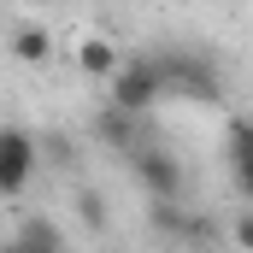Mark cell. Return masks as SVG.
Returning a JSON list of instances; mask_svg holds the SVG:
<instances>
[{
  "instance_id": "cell-10",
  "label": "cell",
  "mask_w": 253,
  "mask_h": 253,
  "mask_svg": "<svg viewBox=\"0 0 253 253\" xmlns=\"http://www.w3.org/2000/svg\"><path fill=\"white\" fill-rule=\"evenodd\" d=\"M230 242H236V248H253V206L242 212V218H236V230H230Z\"/></svg>"
},
{
  "instance_id": "cell-5",
  "label": "cell",
  "mask_w": 253,
  "mask_h": 253,
  "mask_svg": "<svg viewBox=\"0 0 253 253\" xmlns=\"http://www.w3.org/2000/svg\"><path fill=\"white\" fill-rule=\"evenodd\" d=\"M224 165L242 200H253V118H230L224 129Z\"/></svg>"
},
{
  "instance_id": "cell-7",
  "label": "cell",
  "mask_w": 253,
  "mask_h": 253,
  "mask_svg": "<svg viewBox=\"0 0 253 253\" xmlns=\"http://www.w3.org/2000/svg\"><path fill=\"white\" fill-rule=\"evenodd\" d=\"M12 59L30 65V71H42V65L53 59V36H47L42 24H18V30H12Z\"/></svg>"
},
{
  "instance_id": "cell-9",
  "label": "cell",
  "mask_w": 253,
  "mask_h": 253,
  "mask_svg": "<svg viewBox=\"0 0 253 253\" xmlns=\"http://www.w3.org/2000/svg\"><path fill=\"white\" fill-rule=\"evenodd\" d=\"M12 242H18V248H59L65 230H59V224H47V218H24V224L12 230Z\"/></svg>"
},
{
  "instance_id": "cell-8",
  "label": "cell",
  "mask_w": 253,
  "mask_h": 253,
  "mask_svg": "<svg viewBox=\"0 0 253 253\" xmlns=\"http://www.w3.org/2000/svg\"><path fill=\"white\" fill-rule=\"evenodd\" d=\"M77 65H83L88 77H112V71H118V47H112L106 36H83V42H77Z\"/></svg>"
},
{
  "instance_id": "cell-1",
  "label": "cell",
  "mask_w": 253,
  "mask_h": 253,
  "mask_svg": "<svg viewBox=\"0 0 253 253\" xmlns=\"http://www.w3.org/2000/svg\"><path fill=\"white\" fill-rule=\"evenodd\" d=\"M112 83V106H124V112H153L159 100H171L165 94V65H159V53H141V59H118V71L106 77Z\"/></svg>"
},
{
  "instance_id": "cell-6",
  "label": "cell",
  "mask_w": 253,
  "mask_h": 253,
  "mask_svg": "<svg viewBox=\"0 0 253 253\" xmlns=\"http://www.w3.org/2000/svg\"><path fill=\"white\" fill-rule=\"evenodd\" d=\"M94 135H100V141H106V147H112V153H135V112H124V106H112V100H106V106H100V118H94Z\"/></svg>"
},
{
  "instance_id": "cell-2",
  "label": "cell",
  "mask_w": 253,
  "mask_h": 253,
  "mask_svg": "<svg viewBox=\"0 0 253 253\" xmlns=\"http://www.w3.org/2000/svg\"><path fill=\"white\" fill-rule=\"evenodd\" d=\"M36 165H42V141L18 124H0V200H18L30 189Z\"/></svg>"
},
{
  "instance_id": "cell-4",
  "label": "cell",
  "mask_w": 253,
  "mask_h": 253,
  "mask_svg": "<svg viewBox=\"0 0 253 253\" xmlns=\"http://www.w3.org/2000/svg\"><path fill=\"white\" fill-rule=\"evenodd\" d=\"M129 171L147 200H183V159L165 153V147H135L129 153Z\"/></svg>"
},
{
  "instance_id": "cell-3",
  "label": "cell",
  "mask_w": 253,
  "mask_h": 253,
  "mask_svg": "<svg viewBox=\"0 0 253 253\" xmlns=\"http://www.w3.org/2000/svg\"><path fill=\"white\" fill-rule=\"evenodd\" d=\"M165 65V94L171 100H218V71L200 53H159Z\"/></svg>"
}]
</instances>
